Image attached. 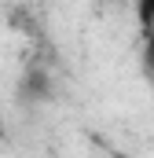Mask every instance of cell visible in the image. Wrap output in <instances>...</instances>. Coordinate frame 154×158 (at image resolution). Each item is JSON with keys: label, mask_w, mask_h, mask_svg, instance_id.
Listing matches in <instances>:
<instances>
[{"label": "cell", "mask_w": 154, "mask_h": 158, "mask_svg": "<svg viewBox=\"0 0 154 158\" xmlns=\"http://www.w3.org/2000/svg\"><path fill=\"white\" fill-rule=\"evenodd\" d=\"M140 19H143V33H147L143 59H147V70H151V77H154V4H143L140 7Z\"/></svg>", "instance_id": "obj_1"}, {"label": "cell", "mask_w": 154, "mask_h": 158, "mask_svg": "<svg viewBox=\"0 0 154 158\" xmlns=\"http://www.w3.org/2000/svg\"><path fill=\"white\" fill-rule=\"evenodd\" d=\"M48 92H51V81L44 74H30L26 77V96L30 99H48Z\"/></svg>", "instance_id": "obj_2"}, {"label": "cell", "mask_w": 154, "mask_h": 158, "mask_svg": "<svg viewBox=\"0 0 154 158\" xmlns=\"http://www.w3.org/2000/svg\"><path fill=\"white\" fill-rule=\"evenodd\" d=\"M114 158H136V155H125V151H114Z\"/></svg>", "instance_id": "obj_3"}, {"label": "cell", "mask_w": 154, "mask_h": 158, "mask_svg": "<svg viewBox=\"0 0 154 158\" xmlns=\"http://www.w3.org/2000/svg\"><path fill=\"white\" fill-rule=\"evenodd\" d=\"M0 140H4V118H0Z\"/></svg>", "instance_id": "obj_4"}, {"label": "cell", "mask_w": 154, "mask_h": 158, "mask_svg": "<svg viewBox=\"0 0 154 158\" xmlns=\"http://www.w3.org/2000/svg\"><path fill=\"white\" fill-rule=\"evenodd\" d=\"M151 88H154V77H151Z\"/></svg>", "instance_id": "obj_5"}]
</instances>
